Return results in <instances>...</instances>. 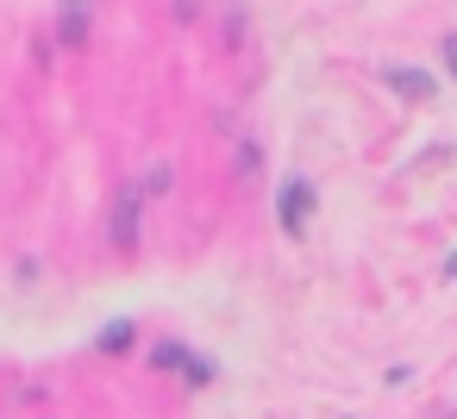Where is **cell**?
<instances>
[{"mask_svg":"<svg viewBox=\"0 0 457 419\" xmlns=\"http://www.w3.org/2000/svg\"><path fill=\"white\" fill-rule=\"evenodd\" d=\"M313 207H320V194H313L307 176H288V182L276 188V219H282V232H307Z\"/></svg>","mask_w":457,"mask_h":419,"instance_id":"6da1fadb","label":"cell"},{"mask_svg":"<svg viewBox=\"0 0 457 419\" xmlns=\"http://www.w3.org/2000/svg\"><path fill=\"white\" fill-rule=\"evenodd\" d=\"M107 238H113L120 257L138 251V188H120V194H113V226H107Z\"/></svg>","mask_w":457,"mask_h":419,"instance_id":"7a4b0ae2","label":"cell"},{"mask_svg":"<svg viewBox=\"0 0 457 419\" xmlns=\"http://www.w3.org/2000/svg\"><path fill=\"white\" fill-rule=\"evenodd\" d=\"M151 363H157V369H176V375H182V382H195V388H207V382H213V363H207V357H195V350H182V344H157V350H151Z\"/></svg>","mask_w":457,"mask_h":419,"instance_id":"3957f363","label":"cell"},{"mask_svg":"<svg viewBox=\"0 0 457 419\" xmlns=\"http://www.w3.org/2000/svg\"><path fill=\"white\" fill-rule=\"evenodd\" d=\"M382 82H388L401 101H432V94H438V76H426V70H413V63H388Z\"/></svg>","mask_w":457,"mask_h":419,"instance_id":"277c9868","label":"cell"},{"mask_svg":"<svg viewBox=\"0 0 457 419\" xmlns=\"http://www.w3.org/2000/svg\"><path fill=\"white\" fill-rule=\"evenodd\" d=\"M88 20H95V0H57V38L63 45H88Z\"/></svg>","mask_w":457,"mask_h":419,"instance_id":"5b68a950","label":"cell"},{"mask_svg":"<svg viewBox=\"0 0 457 419\" xmlns=\"http://www.w3.org/2000/svg\"><path fill=\"white\" fill-rule=\"evenodd\" d=\"M132 332H138V325H132V319H113V325H107V332H101V338H95V350H101V357H120V350H126V344H132Z\"/></svg>","mask_w":457,"mask_h":419,"instance_id":"8992f818","label":"cell"},{"mask_svg":"<svg viewBox=\"0 0 457 419\" xmlns=\"http://www.w3.org/2000/svg\"><path fill=\"white\" fill-rule=\"evenodd\" d=\"M445 70H451V82H457V32L445 38Z\"/></svg>","mask_w":457,"mask_h":419,"instance_id":"52a82bcc","label":"cell"},{"mask_svg":"<svg viewBox=\"0 0 457 419\" xmlns=\"http://www.w3.org/2000/svg\"><path fill=\"white\" fill-rule=\"evenodd\" d=\"M195 7H201V0H176V20H195Z\"/></svg>","mask_w":457,"mask_h":419,"instance_id":"ba28073f","label":"cell"},{"mask_svg":"<svg viewBox=\"0 0 457 419\" xmlns=\"http://www.w3.org/2000/svg\"><path fill=\"white\" fill-rule=\"evenodd\" d=\"M445 282H457V251H451V257H445Z\"/></svg>","mask_w":457,"mask_h":419,"instance_id":"9c48e42d","label":"cell"}]
</instances>
